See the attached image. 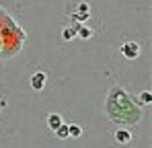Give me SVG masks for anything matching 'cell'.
<instances>
[{"mask_svg": "<svg viewBox=\"0 0 152 148\" xmlns=\"http://www.w3.org/2000/svg\"><path fill=\"white\" fill-rule=\"evenodd\" d=\"M82 134V130H80V125H68V136H72V138H78Z\"/></svg>", "mask_w": 152, "mask_h": 148, "instance_id": "obj_5", "label": "cell"}, {"mask_svg": "<svg viewBox=\"0 0 152 148\" xmlns=\"http://www.w3.org/2000/svg\"><path fill=\"white\" fill-rule=\"evenodd\" d=\"M142 101H144V103H152V93L144 91V93H142Z\"/></svg>", "mask_w": 152, "mask_h": 148, "instance_id": "obj_7", "label": "cell"}, {"mask_svg": "<svg viewBox=\"0 0 152 148\" xmlns=\"http://www.w3.org/2000/svg\"><path fill=\"white\" fill-rule=\"evenodd\" d=\"M56 134H58L60 138H68V125H64V123H62V125L56 130Z\"/></svg>", "mask_w": 152, "mask_h": 148, "instance_id": "obj_6", "label": "cell"}, {"mask_svg": "<svg viewBox=\"0 0 152 148\" xmlns=\"http://www.w3.org/2000/svg\"><path fill=\"white\" fill-rule=\"evenodd\" d=\"M115 138H117V142H121V144H127V142L132 140V134H129L127 130H117V132H115Z\"/></svg>", "mask_w": 152, "mask_h": 148, "instance_id": "obj_4", "label": "cell"}, {"mask_svg": "<svg viewBox=\"0 0 152 148\" xmlns=\"http://www.w3.org/2000/svg\"><path fill=\"white\" fill-rule=\"evenodd\" d=\"M43 84H45V74L43 72H35L31 76V86H33L35 91H41Z\"/></svg>", "mask_w": 152, "mask_h": 148, "instance_id": "obj_2", "label": "cell"}, {"mask_svg": "<svg viewBox=\"0 0 152 148\" xmlns=\"http://www.w3.org/2000/svg\"><path fill=\"white\" fill-rule=\"evenodd\" d=\"M48 125H50L51 130L56 132V130L62 125V117H60L58 113H50V115H48Z\"/></svg>", "mask_w": 152, "mask_h": 148, "instance_id": "obj_3", "label": "cell"}, {"mask_svg": "<svg viewBox=\"0 0 152 148\" xmlns=\"http://www.w3.org/2000/svg\"><path fill=\"white\" fill-rule=\"evenodd\" d=\"M121 53H124L126 60H134V58H138V53H140V45H138L136 41H127V43L121 45Z\"/></svg>", "mask_w": 152, "mask_h": 148, "instance_id": "obj_1", "label": "cell"}]
</instances>
